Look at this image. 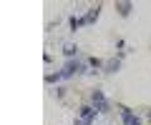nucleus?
<instances>
[{
  "label": "nucleus",
  "mask_w": 151,
  "mask_h": 125,
  "mask_svg": "<svg viewBox=\"0 0 151 125\" xmlns=\"http://www.w3.org/2000/svg\"><path fill=\"white\" fill-rule=\"evenodd\" d=\"M96 113H98L96 108H91V105H83L81 113H78V120H76V125H91V123H93V118H96Z\"/></svg>",
  "instance_id": "1"
},
{
  "label": "nucleus",
  "mask_w": 151,
  "mask_h": 125,
  "mask_svg": "<svg viewBox=\"0 0 151 125\" xmlns=\"http://www.w3.org/2000/svg\"><path fill=\"white\" fill-rule=\"evenodd\" d=\"M83 68H86L83 60H70V63H65L63 70H60V78H70V75H76V73H83Z\"/></svg>",
  "instance_id": "2"
},
{
  "label": "nucleus",
  "mask_w": 151,
  "mask_h": 125,
  "mask_svg": "<svg viewBox=\"0 0 151 125\" xmlns=\"http://www.w3.org/2000/svg\"><path fill=\"white\" fill-rule=\"evenodd\" d=\"M91 100H93V108H96L98 113H108V100H106V95H103V90H93Z\"/></svg>",
  "instance_id": "3"
},
{
  "label": "nucleus",
  "mask_w": 151,
  "mask_h": 125,
  "mask_svg": "<svg viewBox=\"0 0 151 125\" xmlns=\"http://www.w3.org/2000/svg\"><path fill=\"white\" fill-rule=\"evenodd\" d=\"M121 120H124V125H141V118L134 115L129 108H121Z\"/></svg>",
  "instance_id": "4"
},
{
  "label": "nucleus",
  "mask_w": 151,
  "mask_h": 125,
  "mask_svg": "<svg viewBox=\"0 0 151 125\" xmlns=\"http://www.w3.org/2000/svg\"><path fill=\"white\" fill-rule=\"evenodd\" d=\"M98 13H101V8H98V5H96V8H91V10H88L86 15H83V23H86V25L96 23V20H98Z\"/></svg>",
  "instance_id": "5"
},
{
  "label": "nucleus",
  "mask_w": 151,
  "mask_h": 125,
  "mask_svg": "<svg viewBox=\"0 0 151 125\" xmlns=\"http://www.w3.org/2000/svg\"><path fill=\"white\" fill-rule=\"evenodd\" d=\"M119 65H121L119 60H108V63H106L103 68H106V73H116V70H119Z\"/></svg>",
  "instance_id": "6"
},
{
  "label": "nucleus",
  "mask_w": 151,
  "mask_h": 125,
  "mask_svg": "<svg viewBox=\"0 0 151 125\" xmlns=\"http://www.w3.org/2000/svg\"><path fill=\"white\" fill-rule=\"evenodd\" d=\"M68 23H70V30H78V28H81V25H86V23H83V18H76V15L70 18Z\"/></svg>",
  "instance_id": "7"
},
{
  "label": "nucleus",
  "mask_w": 151,
  "mask_h": 125,
  "mask_svg": "<svg viewBox=\"0 0 151 125\" xmlns=\"http://www.w3.org/2000/svg\"><path fill=\"white\" fill-rule=\"evenodd\" d=\"M116 8H119L121 15H129L131 13V3H116Z\"/></svg>",
  "instance_id": "8"
},
{
  "label": "nucleus",
  "mask_w": 151,
  "mask_h": 125,
  "mask_svg": "<svg viewBox=\"0 0 151 125\" xmlns=\"http://www.w3.org/2000/svg\"><path fill=\"white\" fill-rule=\"evenodd\" d=\"M63 53L68 55V58H73V55L78 53V48H76V45H70V43H65V45H63Z\"/></svg>",
  "instance_id": "9"
},
{
  "label": "nucleus",
  "mask_w": 151,
  "mask_h": 125,
  "mask_svg": "<svg viewBox=\"0 0 151 125\" xmlns=\"http://www.w3.org/2000/svg\"><path fill=\"white\" fill-rule=\"evenodd\" d=\"M88 65H93V68H103V63H101L98 58H91V60H88Z\"/></svg>",
  "instance_id": "10"
},
{
  "label": "nucleus",
  "mask_w": 151,
  "mask_h": 125,
  "mask_svg": "<svg viewBox=\"0 0 151 125\" xmlns=\"http://www.w3.org/2000/svg\"><path fill=\"white\" fill-rule=\"evenodd\" d=\"M149 120H151V113H149Z\"/></svg>",
  "instance_id": "11"
}]
</instances>
